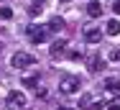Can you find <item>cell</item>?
I'll return each instance as SVG.
<instances>
[{
  "label": "cell",
  "instance_id": "2e32d148",
  "mask_svg": "<svg viewBox=\"0 0 120 110\" xmlns=\"http://www.w3.org/2000/svg\"><path fill=\"white\" fill-rule=\"evenodd\" d=\"M105 110H120V102H118V100H115V102H110V105H107V108H105Z\"/></svg>",
  "mask_w": 120,
  "mask_h": 110
},
{
  "label": "cell",
  "instance_id": "52a82bcc",
  "mask_svg": "<svg viewBox=\"0 0 120 110\" xmlns=\"http://www.w3.org/2000/svg\"><path fill=\"white\" fill-rule=\"evenodd\" d=\"M102 39V31L97 28V26H90V28H84V41L87 44H97Z\"/></svg>",
  "mask_w": 120,
  "mask_h": 110
},
{
  "label": "cell",
  "instance_id": "5bb4252c",
  "mask_svg": "<svg viewBox=\"0 0 120 110\" xmlns=\"http://www.w3.org/2000/svg\"><path fill=\"white\" fill-rule=\"evenodd\" d=\"M0 18L10 21V18H13V10H10V8H0Z\"/></svg>",
  "mask_w": 120,
  "mask_h": 110
},
{
  "label": "cell",
  "instance_id": "6da1fadb",
  "mask_svg": "<svg viewBox=\"0 0 120 110\" xmlns=\"http://www.w3.org/2000/svg\"><path fill=\"white\" fill-rule=\"evenodd\" d=\"M82 87V82H79V77H74V74H64L61 79H59V92L61 95H74V92H79Z\"/></svg>",
  "mask_w": 120,
  "mask_h": 110
},
{
  "label": "cell",
  "instance_id": "5b68a950",
  "mask_svg": "<svg viewBox=\"0 0 120 110\" xmlns=\"http://www.w3.org/2000/svg\"><path fill=\"white\" fill-rule=\"evenodd\" d=\"M64 54H67V39H56L51 44V49H49V56L51 59H61Z\"/></svg>",
  "mask_w": 120,
  "mask_h": 110
},
{
  "label": "cell",
  "instance_id": "ba28073f",
  "mask_svg": "<svg viewBox=\"0 0 120 110\" xmlns=\"http://www.w3.org/2000/svg\"><path fill=\"white\" fill-rule=\"evenodd\" d=\"M102 64H105V62H102V56H100L97 51H92V54L87 56V69H92V72H97V69H102Z\"/></svg>",
  "mask_w": 120,
  "mask_h": 110
},
{
  "label": "cell",
  "instance_id": "e0dca14e",
  "mask_svg": "<svg viewBox=\"0 0 120 110\" xmlns=\"http://www.w3.org/2000/svg\"><path fill=\"white\" fill-rule=\"evenodd\" d=\"M112 10H115V13H120V0H115V3H112Z\"/></svg>",
  "mask_w": 120,
  "mask_h": 110
},
{
  "label": "cell",
  "instance_id": "4fadbf2b",
  "mask_svg": "<svg viewBox=\"0 0 120 110\" xmlns=\"http://www.w3.org/2000/svg\"><path fill=\"white\" fill-rule=\"evenodd\" d=\"M61 26H64V21H61V18H51V23H49V31H59Z\"/></svg>",
  "mask_w": 120,
  "mask_h": 110
},
{
  "label": "cell",
  "instance_id": "30bf717a",
  "mask_svg": "<svg viewBox=\"0 0 120 110\" xmlns=\"http://www.w3.org/2000/svg\"><path fill=\"white\" fill-rule=\"evenodd\" d=\"M87 16H90V18H100V16H102V5H100L97 0H92V3L87 5Z\"/></svg>",
  "mask_w": 120,
  "mask_h": 110
},
{
  "label": "cell",
  "instance_id": "ac0fdd59",
  "mask_svg": "<svg viewBox=\"0 0 120 110\" xmlns=\"http://www.w3.org/2000/svg\"><path fill=\"white\" fill-rule=\"evenodd\" d=\"M59 110H72V108H59Z\"/></svg>",
  "mask_w": 120,
  "mask_h": 110
},
{
  "label": "cell",
  "instance_id": "ffe728a7",
  "mask_svg": "<svg viewBox=\"0 0 120 110\" xmlns=\"http://www.w3.org/2000/svg\"><path fill=\"white\" fill-rule=\"evenodd\" d=\"M61 3H69V0H61Z\"/></svg>",
  "mask_w": 120,
  "mask_h": 110
},
{
  "label": "cell",
  "instance_id": "7a4b0ae2",
  "mask_svg": "<svg viewBox=\"0 0 120 110\" xmlns=\"http://www.w3.org/2000/svg\"><path fill=\"white\" fill-rule=\"evenodd\" d=\"M36 64V59H33V54H28V51H15L13 56H10V67L13 69H28V67Z\"/></svg>",
  "mask_w": 120,
  "mask_h": 110
},
{
  "label": "cell",
  "instance_id": "3957f363",
  "mask_svg": "<svg viewBox=\"0 0 120 110\" xmlns=\"http://www.w3.org/2000/svg\"><path fill=\"white\" fill-rule=\"evenodd\" d=\"M26 36H28L33 44H41V41H46V36H49V26H36V23H31V26L26 28Z\"/></svg>",
  "mask_w": 120,
  "mask_h": 110
},
{
  "label": "cell",
  "instance_id": "9a60e30c",
  "mask_svg": "<svg viewBox=\"0 0 120 110\" xmlns=\"http://www.w3.org/2000/svg\"><path fill=\"white\" fill-rule=\"evenodd\" d=\"M110 59H112V62H120V49H112V51H110Z\"/></svg>",
  "mask_w": 120,
  "mask_h": 110
},
{
  "label": "cell",
  "instance_id": "8fae6325",
  "mask_svg": "<svg viewBox=\"0 0 120 110\" xmlns=\"http://www.w3.org/2000/svg\"><path fill=\"white\" fill-rule=\"evenodd\" d=\"M105 33H107V36H118V33H120V21H118V18L107 21V26H105Z\"/></svg>",
  "mask_w": 120,
  "mask_h": 110
},
{
  "label": "cell",
  "instance_id": "277c9868",
  "mask_svg": "<svg viewBox=\"0 0 120 110\" xmlns=\"http://www.w3.org/2000/svg\"><path fill=\"white\" fill-rule=\"evenodd\" d=\"M8 108L10 110H26L28 108V100H26V95L21 90H13V92L8 95Z\"/></svg>",
  "mask_w": 120,
  "mask_h": 110
},
{
  "label": "cell",
  "instance_id": "7c38bea8",
  "mask_svg": "<svg viewBox=\"0 0 120 110\" xmlns=\"http://www.w3.org/2000/svg\"><path fill=\"white\" fill-rule=\"evenodd\" d=\"M105 90L118 95V92H120V79H118V77H107V79H105Z\"/></svg>",
  "mask_w": 120,
  "mask_h": 110
},
{
  "label": "cell",
  "instance_id": "8992f818",
  "mask_svg": "<svg viewBox=\"0 0 120 110\" xmlns=\"http://www.w3.org/2000/svg\"><path fill=\"white\" fill-rule=\"evenodd\" d=\"M21 82H23V87H36V85H38V69H28V72H23Z\"/></svg>",
  "mask_w": 120,
  "mask_h": 110
},
{
  "label": "cell",
  "instance_id": "9c48e42d",
  "mask_svg": "<svg viewBox=\"0 0 120 110\" xmlns=\"http://www.w3.org/2000/svg\"><path fill=\"white\" fill-rule=\"evenodd\" d=\"M92 105H95L97 110L102 108V102H95V97H92V95H82V97H79V108L87 110V108H92Z\"/></svg>",
  "mask_w": 120,
  "mask_h": 110
},
{
  "label": "cell",
  "instance_id": "d6986e66",
  "mask_svg": "<svg viewBox=\"0 0 120 110\" xmlns=\"http://www.w3.org/2000/svg\"><path fill=\"white\" fill-rule=\"evenodd\" d=\"M0 54H3V44H0Z\"/></svg>",
  "mask_w": 120,
  "mask_h": 110
}]
</instances>
